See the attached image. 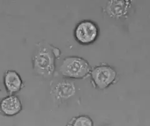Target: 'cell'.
I'll return each instance as SVG.
<instances>
[{
	"label": "cell",
	"instance_id": "cell-7",
	"mask_svg": "<svg viewBox=\"0 0 150 126\" xmlns=\"http://www.w3.org/2000/svg\"><path fill=\"white\" fill-rule=\"evenodd\" d=\"M3 84L9 94H16L20 92L25 86L24 82L15 70L8 69L3 74Z\"/></svg>",
	"mask_w": 150,
	"mask_h": 126
},
{
	"label": "cell",
	"instance_id": "cell-6",
	"mask_svg": "<svg viewBox=\"0 0 150 126\" xmlns=\"http://www.w3.org/2000/svg\"><path fill=\"white\" fill-rule=\"evenodd\" d=\"M22 109L21 100L15 94H9L0 99V114L3 116H15L20 113Z\"/></svg>",
	"mask_w": 150,
	"mask_h": 126
},
{
	"label": "cell",
	"instance_id": "cell-9",
	"mask_svg": "<svg viewBox=\"0 0 150 126\" xmlns=\"http://www.w3.org/2000/svg\"><path fill=\"white\" fill-rule=\"evenodd\" d=\"M94 123L90 117L87 115H80L74 117L67 124V126H93Z\"/></svg>",
	"mask_w": 150,
	"mask_h": 126
},
{
	"label": "cell",
	"instance_id": "cell-1",
	"mask_svg": "<svg viewBox=\"0 0 150 126\" xmlns=\"http://www.w3.org/2000/svg\"><path fill=\"white\" fill-rule=\"evenodd\" d=\"M60 54L58 48L46 42L38 43L31 57L34 74L45 79L52 78L55 72L56 59Z\"/></svg>",
	"mask_w": 150,
	"mask_h": 126
},
{
	"label": "cell",
	"instance_id": "cell-3",
	"mask_svg": "<svg viewBox=\"0 0 150 126\" xmlns=\"http://www.w3.org/2000/svg\"><path fill=\"white\" fill-rule=\"evenodd\" d=\"M99 32V27L95 22L86 20L78 23L74 30V37L79 44L89 45L97 39Z\"/></svg>",
	"mask_w": 150,
	"mask_h": 126
},
{
	"label": "cell",
	"instance_id": "cell-10",
	"mask_svg": "<svg viewBox=\"0 0 150 126\" xmlns=\"http://www.w3.org/2000/svg\"><path fill=\"white\" fill-rule=\"evenodd\" d=\"M1 87H0V92H1Z\"/></svg>",
	"mask_w": 150,
	"mask_h": 126
},
{
	"label": "cell",
	"instance_id": "cell-8",
	"mask_svg": "<svg viewBox=\"0 0 150 126\" xmlns=\"http://www.w3.org/2000/svg\"><path fill=\"white\" fill-rule=\"evenodd\" d=\"M131 8L129 1H110L108 3L105 10L108 15L112 18H121L126 15Z\"/></svg>",
	"mask_w": 150,
	"mask_h": 126
},
{
	"label": "cell",
	"instance_id": "cell-2",
	"mask_svg": "<svg viewBox=\"0 0 150 126\" xmlns=\"http://www.w3.org/2000/svg\"><path fill=\"white\" fill-rule=\"evenodd\" d=\"M91 71L90 64L86 59L79 56H68L62 61L59 72L65 77L83 79L90 75Z\"/></svg>",
	"mask_w": 150,
	"mask_h": 126
},
{
	"label": "cell",
	"instance_id": "cell-4",
	"mask_svg": "<svg viewBox=\"0 0 150 126\" xmlns=\"http://www.w3.org/2000/svg\"><path fill=\"white\" fill-rule=\"evenodd\" d=\"M90 76L94 86L100 89H104L114 82L116 72L110 66L101 65L91 69Z\"/></svg>",
	"mask_w": 150,
	"mask_h": 126
},
{
	"label": "cell",
	"instance_id": "cell-5",
	"mask_svg": "<svg viewBox=\"0 0 150 126\" xmlns=\"http://www.w3.org/2000/svg\"><path fill=\"white\" fill-rule=\"evenodd\" d=\"M76 91V86L73 82L62 80L57 82L51 87L50 94L54 101L63 102L74 96Z\"/></svg>",
	"mask_w": 150,
	"mask_h": 126
}]
</instances>
